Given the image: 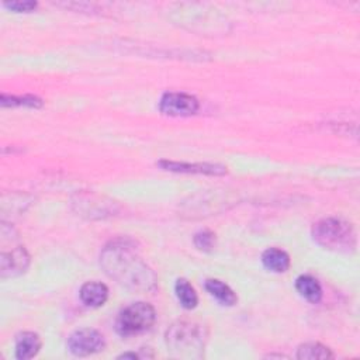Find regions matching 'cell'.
I'll list each match as a JSON object with an SVG mask.
<instances>
[{
	"label": "cell",
	"mask_w": 360,
	"mask_h": 360,
	"mask_svg": "<svg viewBox=\"0 0 360 360\" xmlns=\"http://www.w3.org/2000/svg\"><path fill=\"white\" fill-rule=\"evenodd\" d=\"M100 266L110 278L131 291L145 292L156 284V274L127 239L110 242L100 253Z\"/></svg>",
	"instance_id": "6da1fadb"
},
{
	"label": "cell",
	"mask_w": 360,
	"mask_h": 360,
	"mask_svg": "<svg viewBox=\"0 0 360 360\" xmlns=\"http://www.w3.org/2000/svg\"><path fill=\"white\" fill-rule=\"evenodd\" d=\"M207 329L194 321H176L165 335L167 350L174 357H202L207 343Z\"/></svg>",
	"instance_id": "7a4b0ae2"
},
{
	"label": "cell",
	"mask_w": 360,
	"mask_h": 360,
	"mask_svg": "<svg viewBox=\"0 0 360 360\" xmlns=\"http://www.w3.org/2000/svg\"><path fill=\"white\" fill-rule=\"evenodd\" d=\"M312 239L323 249L343 253L353 252L357 243L353 225L338 217L323 218L314 224Z\"/></svg>",
	"instance_id": "3957f363"
},
{
	"label": "cell",
	"mask_w": 360,
	"mask_h": 360,
	"mask_svg": "<svg viewBox=\"0 0 360 360\" xmlns=\"http://www.w3.org/2000/svg\"><path fill=\"white\" fill-rule=\"evenodd\" d=\"M156 321V311L148 302H134L125 307L115 322L117 332L121 336H134L149 330Z\"/></svg>",
	"instance_id": "277c9868"
},
{
	"label": "cell",
	"mask_w": 360,
	"mask_h": 360,
	"mask_svg": "<svg viewBox=\"0 0 360 360\" xmlns=\"http://www.w3.org/2000/svg\"><path fill=\"white\" fill-rule=\"evenodd\" d=\"M68 350L76 357H86L98 353L104 349L105 342L103 335L90 328L75 330L68 339Z\"/></svg>",
	"instance_id": "5b68a950"
},
{
	"label": "cell",
	"mask_w": 360,
	"mask_h": 360,
	"mask_svg": "<svg viewBox=\"0 0 360 360\" xmlns=\"http://www.w3.org/2000/svg\"><path fill=\"white\" fill-rule=\"evenodd\" d=\"M200 108L198 100L183 91H167L160 97L159 110L169 117H190Z\"/></svg>",
	"instance_id": "8992f818"
},
{
	"label": "cell",
	"mask_w": 360,
	"mask_h": 360,
	"mask_svg": "<svg viewBox=\"0 0 360 360\" xmlns=\"http://www.w3.org/2000/svg\"><path fill=\"white\" fill-rule=\"evenodd\" d=\"M28 266L30 255L21 246L11 249V252H4L0 256V273L3 278L20 276L27 270Z\"/></svg>",
	"instance_id": "52a82bcc"
},
{
	"label": "cell",
	"mask_w": 360,
	"mask_h": 360,
	"mask_svg": "<svg viewBox=\"0 0 360 360\" xmlns=\"http://www.w3.org/2000/svg\"><path fill=\"white\" fill-rule=\"evenodd\" d=\"M162 169L179 173H198V174H214L221 176L226 173V167L217 163H184L173 160H160L158 163Z\"/></svg>",
	"instance_id": "ba28073f"
},
{
	"label": "cell",
	"mask_w": 360,
	"mask_h": 360,
	"mask_svg": "<svg viewBox=\"0 0 360 360\" xmlns=\"http://www.w3.org/2000/svg\"><path fill=\"white\" fill-rule=\"evenodd\" d=\"M42 340L35 332H21L15 336V357L18 360H28L38 354Z\"/></svg>",
	"instance_id": "9c48e42d"
},
{
	"label": "cell",
	"mask_w": 360,
	"mask_h": 360,
	"mask_svg": "<svg viewBox=\"0 0 360 360\" xmlns=\"http://www.w3.org/2000/svg\"><path fill=\"white\" fill-rule=\"evenodd\" d=\"M79 295L84 305L97 308V307H101L105 304V301L108 298V288L103 283L87 281L82 285Z\"/></svg>",
	"instance_id": "30bf717a"
},
{
	"label": "cell",
	"mask_w": 360,
	"mask_h": 360,
	"mask_svg": "<svg viewBox=\"0 0 360 360\" xmlns=\"http://www.w3.org/2000/svg\"><path fill=\"white\" fill-rule=\"evenodd\" d=\"M263 266L274 273H284L290 267V256L287 252L278 248H269L262 253Z\"/></svg>",
	"instance_id": "8fae6325"
},
{
	"label": "cell",
	"mask_w": 360,
	"mask_h": 360,
	"mask_svg": "<svg viewBox=\"0 0 360 360\" xmlns=\"http://www.w3.org/2000/svg\"><path fill=\"white\" fill-rule=\"evenodd\" d=\"M295 290L309 302H319L322 298V287L318 280L309 274H302L295 280Z\"/></svg>",
	"instance_id": "7c38bea8"
},
{
	"label": "cell",
	"mask_w": 360,
	"mask_h": 360,
	"mask_svg": "<svg viewBox=\"0 0 360 360\" xmlns=\"http://www.w3.org/2000/svg\"><path fill=\"white\" fill-rule=\"evenodd\" d=\"M205 290L222 305H235L238 301L236 294L233 292V290L226 285L225 283L215 280V278H210L205 281Z\"/></svg>",
	"instance_id": "4fadbf2b"
},
{
	"label": "cell",
	"mask_w": 360,
	"mask_h": 360,
	"mask_svg": "<svg viewBox=\"0 0 360 360\" xmlns=\"http://www.w3.org/2000/svg\"><path fill=\"white\" fill-rule=\"evenodd\" d=\"M174 292L176 297L180 302V305L186 309H193L198 304V295L194 290V287L186 280V278H179L174 284Z\"/></svg>",
	"instance_id": "5bb4252c"
},
{
	"label": "cell",
	"mask_w": 360,
	"mask_h": 360,
	"mask_svg": "<svg viewBox=\"0 0 360 360\" xmlns=\"http://www.w3.org/2000/svg\"><path fill=\"white\" fill-rule=\"evenodd\" d=\"M297 359L300 360H316V359H332L333 353L329 347L321 343H304L297 349Z\"/></svg>",
	"instance_id": "9a60e30c"
},
{
	"label": "cell",
	"mask_w": 360,
	"mask_h": 360,
	"mask_svg": "<svg viewBox=\"0 0 360 360\" xmlns=\"http://www.w3.org/2000/svg\"><path fill=\"white\" fill-rule=\"evenodd\" d=\"M3 107H15V105H25V107H34L38 108L42 105V100L35 97V96H7V94H1V100H0Z\"/></svg>",
	"instance_id": "2e32d148"
},
{
	"label": "cell",
	"mask_w": 360,
	"mask_h": 360,
	"mask_svg": "<svg viewBox=\"0 0 360 360\" xmlns=\"http://www.w3.org/2000/svg\"><path fill=\"white\" fill-rule=\"evenodd\" d=\"M194 245L198 250L211 252L215 248V233L208 229H202L197 232L194 235Z\"/></svg>",
	"instance_id": "e0dca14e"
},
{
	"label": "cell",
	"mask_w": 360,
	"mask_h": 360,
	"mask_svg": "<svg viewBox=\"0 0 360 360\" xmlns=\"http://www.w3.org/2000/svg\"><path fill=\"white\" fill-rule=\"evenodd\" d=\"M4 6L13 11L17 13H28L37 8V1H11V3H4Z\"/></svg>",
	"instance_id": "ac0fdd59"
},
{
	"label": "cell",
	"mask_w": 360,
	"mask_h": 360,
	"mask_svg": "<svg viewBox=\"0 0 360 360\" xmlns=\"http://www.w3.org/2000/svg\"><path fill=\"white\" fill-rule=\"evenodd\" d=\"M141 354L138 353H122L118 356V359H139Z\"/></svg>",
	"instance_id": "d6986e66"
}]
</instances>
